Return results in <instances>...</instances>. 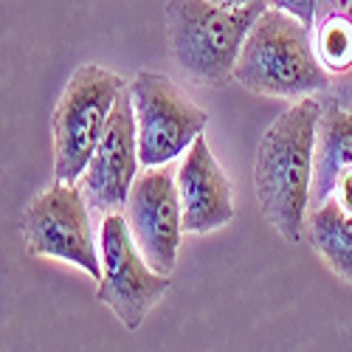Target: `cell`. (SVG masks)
Here are the masks:
<instances>
[{"instance_id":"cell-13","label":"cell","mask_w":352,"mask_h":352,"mask_svg":"<svg viewBox=\"0 0 352 352\" xmlns=\"http://www.w3.org/2000/svg\"><path fill=\"white\" fill-rule=\"evenodd\" d=\"M268 6H276V9H282V12L293 14V17H299L302 23L313 25L321 0H268Z\"/></svg>"},{"instance_id":"cell-12","label":"cell","mask_w":352,"mask_h":352,"mask_svg":"<svg viewBox=\"0 0 352 352\" xmlns=\"http://www.w3.org/2000/svg\"><path fill=\"white\" fill-rule=\"evenodd\" d=\"M305 234L321 262L352 285V214L344 212L336 200H324L310 209Z\"/></svg>"},{"instance_id":"cell-2","label":"cell","mask_w":352,"mask_h":352,"mask_svg":"<svg viewBox=\"0 0 352 352\" xmlns=\"http://www.w3.org/2000/svg\"><path fill=\"white\" fill-rule=\"evenodd\" d=\"M234 82L248 94L274 99H305L327 91L330 71L316 54L313 25L268 6L245 37Z\"/></svg>"},{"instance_id":"cell-14","label":"cell","mask_w":352,"mask_h":352,"mask_svg":"<svg viewBox=\"0 0 352 352\" xmlns=\"http://www.w3.org/2000/svg\"><path fill=\"white\" fill-rule=\"evenodd\" d=\"M212 3H220L228 9H243V6H268V0H212Z\"/></svg>"},{"instance_id":"cell-11","label":"cell","mask_w":352,"mask_h":352,"mask_svg":"<svg viewBox=\"0 0 352 352\" xmlns=\"http://www.w3.org/2000/svg\"><path fill=\"white\" fill-rule=\"evenodd\" d=\"M352 169V113L344 107H324L316 138V169L310 209L324 203L341 175Z\"/></svg>"},{"instance_id":"cell-10","label":"cell","mask_w":352,"mask_h":352,"mask_svg":"<svg viewBox=\"0 0 352 352\" xmlns=\"http://www.w3.org/2000/svg\"><path fill=\"white\" fill-rule=\"evenodd\" d=\"M186 234H212L234 220V186L214 158L209 138L197 135L175 172Z\"/></svg>"},{"instance_id":"cell-4","label":"cell","mask_w":352,"mask_h":352,"mask_svg":"<svg viewBox=\"0 0 352 352\" xmlns=\"http://www.w3.org/2000/svg\"><path fill=\"white\" fill-rule=\"evenodd\" d=\"M124 87L119 74L94 63L74 71L51 116L54 181L76 184L82 178Z\"/></svg>"},{"instance_id":"cell-6","label":"cell","mask_w":352,"mask_h":352,"mask_svg":"<svg viewBox=\"0 0 352 352\" xmlns=\"http://www.w3.org/2000/svg\"><path fill=\"white\" fill-rule=\"evenodd\" d=\"M127 91L144 166H166L181 158L209 124V113L161 71H138Z\"/></svg>"},{"instance_id":"cell-9","label":"cell","mask_w":352,"mask_h":352,"mask_svg":"<svg viewBox=\"0 0 352 352\" xmlns=\"http://www.w3.org/2000/svg\"><path fill=\"white\" fill-rule=\"evenodd\" d=\"M141 150H138V127H135V113L130 91L116 102L110 122L104 127V135L96 146L91 164L85 166L82 178L76 181L91 203V209L99 214L110 212H124V203L130 197L133 184L141 175Z\"/></svg>"},{"instance_id":"cell-7","label":"cell","mask_w":352,"mask_h":352,"mask_svg":"<svg viewBox=\"0 0 352 352\" xmlns=\"http://www.w3.org/2000/svg\"><path fill=\"white\" fill-rule=\"evenodd\" d=\"M102 279L96 299L135 333L166 296L169 276L158 274L135 245L124 212L102 214Z\"/></svg>"},{"instance_id":"cell-3","label":"cell","mask_w":352,"mask_h":352,"mask_svg":"<svg viewBox=\"0 0 352 352\" xmlns=\"http://www.w3.org/2000/svg\"><path fill=\"white\" fill-rule=\"evenodd\" d=\"M268 6L228 9L212 0H169L166 28L172 60L186 79L203 87L234 82L245 37Z\"/></svg>"},{"instance_id":"cell-8","label":"cell","mask_w":352,"mask_h":352,"mask_svg":"<svg viewBox=\"0 0 352 352\" xmlns=\"http://www.w3.org/2000/svg\"><path fill=\"white\" fill-rule=\"evenodd\" d=\"M124 217L135 245L150 265L172 276L184 240V209L175 172L166 166H144L124 203Z\"/></svg>"},{"instance_id":"cell-1","label":"cell","mask_w":352,"mask_h":352,"mask_svg":"<svg viewBox=\"0 0 352 352\" xmlns=\"http://www.w3.org/2000/svg\"><path fill=\"white\" fill-rule=\"evenodd\" d=\"M321 113L324 107L318 99H296L279 113V119L265 130L256 146V200L265 220L271 223V228H276L285 243H299L305 237Z\"/></svg>"},{"instance_id":"cell-5","label":"cell","mask_w":352,"mask_h":352,"mask_svg":"<svg viewBox=\"0 0 352 352\" xmlns=\"http://www.w3.org/2000/svg\"><path fill=\"white\" fill-rule=\"evenodd\" d=\"M91 203L79 184L54 181L32 197L20 217L25 248L34 256L56 259L102 279V237H96L91 220Z\"/></svg>"}]
</instances>
